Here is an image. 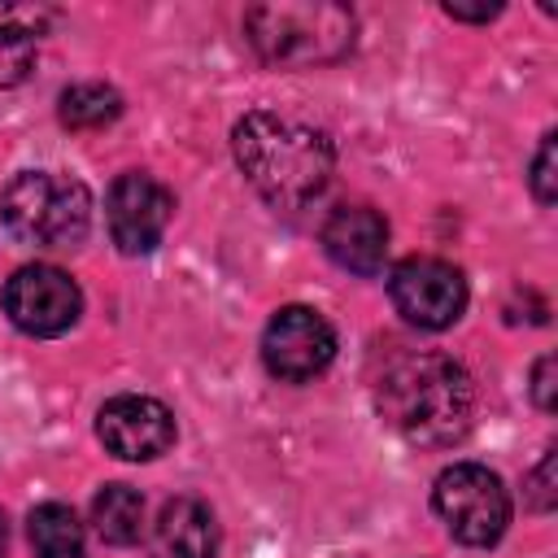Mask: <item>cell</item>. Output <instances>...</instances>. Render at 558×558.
I'll return each instance as SVG.
<instances>
[{
    "label": "cell",
    "instance_id": "52a82bcc",
    "mask_svg": "<svg viewBox=\"0 0 558 558\" xmlns=\"http://www.w3.org/2000/svg\"><path fill=\"white\" fill-rule=\"evenodd\" d=\"M4 314L26 336H61L83 314L78 283L57 266H22L4 283Z\"/></svg>",
    "mask_w": 558,
    "mask_h": 558
},
{
    "label": "cell",
    "instance_id": "8fae6325",
    "mask_svg": "<svg viewBox=\"0 0 558 558\" xmlns=\"http://www.w3.org/2000/svg\"><path fill=\"white\" fill-rule=\"evenodd\" d=\"M323 248L336 266L353 275H379L388 257V222L366 205H340L323 222Z\"/></svg>",
    "mask_w": 558,
    "mask_h": 558
},
{
    "label": "cell",
    "instance_id": "d6986e66",
    "mask_svg": "<svg viewBox=\"0 0 558 558\" xmlns=\"http://www.w3.org/2000/svg\"><path fill=\"white\" fill-rule=\"evenodd\" d=\"M554 371H558L554 353H545V357L536 362V371H532V401H536L545 414L558 405V397H554Z\"/></svg>",
    "mask_w": 558,
    "mask_h": 558
},
{
    "label": "cell",
    "instance_id": "9c48e42d",
    "mask_svg": "<svg viewBox=\"0 0 558 558\" xmlns=\"http://www.w3.org/2000/svg\"><path fill=\"white\" fill-rule=\"evenodd\" d=\"M174 214V196L166 183H157L144 170H131L122 179H113L109 201H105V218H109V235L126 257L153 253L170 227Z\"/></svg>",
    "mask_w": 558,
    "mask_h": 558
},
{
    "label": "cell",
    "instance_id": "5bb4252c",
    "mask_svg": "<svg viewBox=\"0 0 558 558\" xmlns=\"http://www.w3.org/2000/svg\"><path fill=\"white\" fill-rule=\"evenodd\" d=\"M92 523L105 545H135L144 536V497L131 484H105L92 497Z\"/></svg>",
    "mask_w": 558,
    "mask_h": 558
},
{
    "label": "cell",
    "instance_id": "7c38bea8",
    "mask_svg": "<svg viewBox=\"0 0 558 558\" xmlns=\"http://www.w3.org/2000/svg\"><path fill=\"white\" fill-rule=\"evenodd\" d=\"M218 523L214 510L196 497H170L148 532V558H214Z\"/></svg>",
    "mask_w": 558,
    "mask_h": 558
},
{
    "label": "cell",
    "instance_id": "30bf717a",
    "mask_svg": "<svg viewBox=\"0 0 558 558\" xmlns=\"http://www.w3.org/2000/svg\"><path fill=\"white\" fill-rule=\"evenodd\" d=\"M96 436L122 462H153L174 445V414L153 397L122 392L100 405Z\"/></svg>",
    "mask_w": 558,
    "mask_h": 558
},
{
    "label": "cell",
    "instance_id": "277c9868",
    "mask_svg": "<svg viewBox=\"0 0 558 558\" xmlns=\"http://www.w3.org/2000/svg\"><path fill=\"white\" fill-rule=\"evenodd\" d=\"M0 222L22 244L70 248L92 227V192L70 174L22 170L0 192Z\"/></svg>",
    "mask_w": 558,
    "mask_h": 558
},
{
    "label": "cell",
    "instance_id": "ac0fdd59",
    "mask_svg": "<svg viewBox=\"0 0 558 558\" xmlns=\"http://www.w3.org/2000/svg\"><path fill=\"white\" fill-rule=\"evenodd\" d=\"M527 497H532V506L536 510H554V449L541 458V466L532 471V480H527Z\"/></svg>",
    "mask_w": 558,
    "mask_h": 558
},
{
    "label": "cell",
    "instance_id": "9a60e30c",
    "mask_svg": "<svg viewBox=\"0 0 558 558\" xmlns=\"http://www.w3.org/2000/svg\"><path fill=\"white\" fill-rule=\"evenodd\" d=\"M26 536H31L35 558H87L83 523H78L74 510L61 506V501L35 506L31 519H26Z\"/></svg>",
    "mask_w": 558,
    "mask_h": 558
},
{
    "label": "cell",
    "instance_id": "5b68a950",
    "mask_svg": "<svg viewBox=\"0 0 558 558\" xmlns=\"http://www.w3.org/2000/svg\"><path fill=\"white\" fill-rule=\"evenodd\" d=\"M432 506H436L440 523L449 527V536L462 545H475V549L497 545L510 523V493L497 480V471H488L480 462L445 466L436 475Z\"/></svg>",
    "mask_w": 558,
    "mask_h": 558
},
{
    "label": "cell",
    "instance_id": "44dd1931",
    "mask_svg": "<svg viewBox=\"0 0 558 558\" xmlns=\"http://www.w3.org/2000/svg\"><path fill=\"white\" fill-rule=\"evenodd\" d=\"M4 545H9V523H4V510H0V554H4Z\"/></svg>",
    "mask_w": 558,
    "mask_h": 558
},
{
    "label": "cell",
    "instance_id": "2e32d148",
    "mask_svg": "<svg viewBox=\"0 0 558 558\" xmlns=\"http://www.w3.org/2000/svg\"><path fill=\"white\" fill-rule=\"evenodd\" d=\"M57 113L70 131H100L122 118V96L109 83H74L61 92Z\"/></svg>",
    "mask_w": 558,
    "mask_h": 558
},
{
    "label": "cell",
    "instance_id": "e0dca14e",
    "mask_svg": "<svg viewBox=\"0 0 558 558\" xmlns=\"http://www.w3.org/2000/svg\"><path fill=\"white\" fill-rule=\"evenodd\" d=\"M532 196L541 205L558 201V135H545L536 157H532Z\"/></svg>",
    "mask_w": 558,
    "mask_h": 558
},
{
    "label": "cell",
    "instance_id": "8992f818",
    "mask_svg": "<svg viewBox=\"0 0 558 558\" xmlns=\"http://www.w3.org/2000/svg\"><path fill=\"white\" fill-rule=\"evenodd\" d=\"M388 296L405 323L445 331L466 310V279L458 266L440 257H405L388 275Z\"/></svg>",
    "mask_w": 558,
    "mask_h": 558
},
{
    "label": "cell",
    "instance_id": "6da1fadb",
    "mask_svg": "<svg viewBox=\"0 0 558 558\" xmlns=\"http://www.w3.org/2000/svg\"><path fill=\"white\" fill-rule=\"evenodd\" d=\"M235 161L244 179L275 205V209H305L331 179L336 153L331 140L296 118L253 109L231 131Z\"/></svg>",
    "mask_w": 558,
    "mask_h": 558
},
{
    "label": "cell",
    "instance_id": "4fadbf2b",
    "mask_svg": "<svg viewBox=\"0 0 558 558\" xmlns=\"http://www.w3.org/2000/svg\"><path fill=\"white\" fill-rule=\"evenodd\" d=\"M44 13L31 4H0V87H17L35 70Z\"/></svg>",
    "mask_w": 558,
    "mask_h": 558
},
{
    "label": "cell",
    "instance_id": "ba28073f",
    "mask_svg": "<svg viewBox=\"0 0 558 558\" xmlns=\"http://www.w3.org/2000/svg\"><path fill=\"white\" fill-rule=\"evenodd\" d=\"M336 357L331 323L310 305H283L262 331V362L275 379L305 384Z\"/></svg>",
    "mask_w": 558,
    "mask_h": 558
},
{
    "label": "cell",
    "instance_id": "ffe728a7",
    "mask_svg": "<svg viewBox=\"0 0 558 558\" xmlns=\"http://www.w3.org/2000/svg\"><path fill=\"white\" fill-rule=\"evenodd\" d=\"M445 13H449V17H458V22H488V17H497V13H501V4H480V9L445 4Z\"/></svg>",
    "mask_w": 558,
    "mask_h": 558
},
{
    "label": "cell",
    "instance_id": "3957f363",
    "mask_svg": "<svg viewBox=\"0 0 558 558\" xmlns=\"http://www.w3.org/2000/svg\"><path fill=\"white\" fill-rule=\"evenodd\" d=\"M357 17L331 0H270L244 13V35L253 52L270 65H323L353 48Z\"/></svg>",
    "mask_w": 558,
    "mask_h": 558
},
{
    "label": "cell",
    "instance_id": "7a4b0ae2",
    "mask_svg": "<svg viewBox=\"0 0 558 558\" xmlns=\"http://www.w3.org/2000/svg\"><path fill=\"white\" fill-rule=\"evenodd\" d=\"M375 405L392 432L414 445H453L475 414L471 375L445 353H401L375 384Z\"/></svg>",
    "mask_w": 558,
    "mask_h": 558
}]
</instances>
